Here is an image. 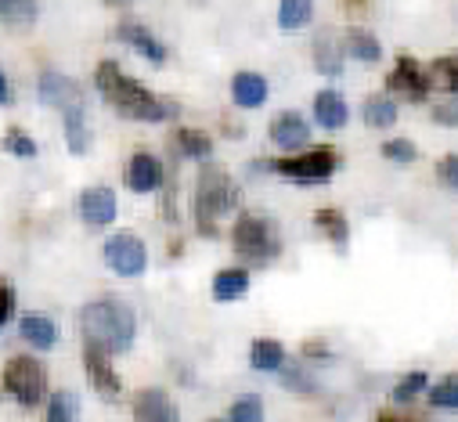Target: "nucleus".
Instances as JSON below:
<instances>
[{
    "label": "nucleus",
    "mask_w": 458,
    "mask_h": 422,
    "mask_svg": "<svg viewBox=\"0 0 458 422\" xmlns=\"http://www.w3.org/2000/svg\"><path fill=\"white\" fill-rule=\"evenodd\" d=\"M282 383L293 386V390H300V393H310L314 390V383H307V372H300V368H285L282 372Z\"/></svg>",
    "instance_id": "e433bc0d"
},
{
    "label": "nucleus",
    "mask_w": 458,
    "mask_h": 422,
    "mask_svg": "<svg viewBox=\"0 0 458 422\" xmlns=\"http://www.w3.org/2000/svg\"><path fill=\"white\" fill-rule=\"evenodd\" d=\"M232 246L246 264H271L282 253V239L275 221L260 217V214H242L232 228Z\"/></svg>",
    "instance_id": "20e7f679"
},
{
    "label": "nucleus",
    "mask_w": 458,
    "mask_h": 422,
    "mask_svg": "<svg viewBox=\"0 0 458 422\" xmlns=\"http://www.w3.org/2000/svg\"><path fill=\"white\" fill-rule=\"evenodd\" d=\"M80 333L83 347H98L105 354H123L134 347L138 336V314L123 300H94L80 310Z\"/></svg>",
    "instance_id": "f03ea898"
},
{
    "label": "nucleus",
    "mask_w": 458,
    "mask_h": 422,
    "mask_svg": "<svg viewBox=\"0 0 458 422\" xmlns=\"http://www.w3.org/2000/svg\"><path fill=\"white\" fill-rule=\"evenodd\" d=\"M83 368H87V376H90V386H94L105 401H116V397H120L123 383H120L116 368H112V354H105V350H98V347H83Z\"/></svg>",
    "instance_id": "9b49d317"
},
{
    "label": "nucleus",
    "mask_w": 458,
    "mask_h": 422,
    "mask_svg": "<svg viewBox=\"0 0 458 422\" xmlns=\"http://www.w3.org/2000/svg\"><path fill=\"white\" fill-rule=\"evenodd\" d=\"M314 224L332 239V246L335 249H347V239H351V224H347V217H343V209H335V206H325V209H318L314 214Z\"/></svg>",
    "instance_id": "4be33fe9"
},
{
    "label": "nucleus",
    "mask_w": 458,
    "mask_h": 422,
    "mask_svg": "<svg viewBox=\"0 0 458 422\" xmlns=\"http://www.w3.org/2000/svg\"><path fill=\"white\" fill-rule=\"evenodd\" d=\"M267 80L260 72H239L232 80V97L235 105H242V109H260V105L267 101Z\"/></svg>",
    "instance_id": "a211bd4d"
},
{
    "label": "nucleus",
    "mask_w": 458,
    "mask_h": 422,
    "mask_svg": "<svg viewBox=\"0 0 458 422\" xmlns=\"http://www.w3.org/2000/svg\"><path fill=\"white\" fill-rule=\"evenodd\" d=\"M213 422H224V418H213Z\"/></svg>",
    "instance_id": "79ce46f5"
},
{
    "label": "nucleus",
    "mask_w": 458,
    "mask_h": 422,
    "mask_svg": "<svg viewBox=\"0 0 458 422\" xmlns=\"http://www.w3.org/2000/svg\"><path fill=\"white\" fill-rule=\"evenodd\" d=\"M94 83H98L101 97H105L120 116H127V120H138V123H163V120H174V116L181 113L177 101L152 94L141 80H134L131 72H123V65H120L116 58H101V62H98Z\"/></svg>",
    "instance_id": "f257e3e1"
},
{
    "label": "nucleus",
    "mask_w": 458,
    "mask_h": 422,
    "mask_svg": "<svg viewBox=\"0 0 458 422\" xmlns=\"http://www.w3.org/2000/svg\"><path fill=\"white\" fill-rule=\"evenodd\" d=\"M105 264L123 278H138L148 267V249L134 232H116L105 242Z\"/></svg>",
    "instance_id": "0eeeda50"
},
{
    "label": "nucleus",
    "mask_w": 458,
    "mask_h": 422,
    "mask_svg": "<svg viewBox=\"0 0 458 422\" xmlns=\"http://www.w3.org/2000/svg\"><path fill=\"white\" fill-rule=\"evenodd\" d=\"M19 336L30 347H37V350H51L58 343V325L47 318V314L30 310V314H22V318H19Z\"/></svg>",
    "instance_id": "f3484780"
},
{
    "label": "nucleus",
    "mask_w": 458,
    "mask_h": 422,
    "mask_svg": "<svg viewBox=\"0 0 458 422\" xmlns=\"http://www.w3.org/2000/svg\"><path fill=\"white\" fill-rule=\"evenodd\" d=\"M40 15V4L33 0H0V22L8 26H33Z\"/></svg>",
    "instance_id": "c85d7f7f"
},
{
    "label": "nucleus",
    "mask_w": 458,
    "mask_h": 422,
    "mask_svg": "<svg viewBox=\"0 0 458 422\" xmlns=\"http://www.w3.org/2000/svg\"><path fill=\"white\" fill-rule=\"evenodd\" d=\"M250 365L257 372H282L285 368V347L278 340H253L250 347Z\"/></svg>",
    "instance_id": "5701e85b"
},
{
    "label": "nucleus",
    "mask_w": 458,
    "mask_h": 422,
    "mask_svg": "<svg viewBox=\"0 0 458 422\" xmlns=\"http://www.w3.org/2000/svg\"><path fill=\"white\" fill-rule=\"evenodd\" d=\"M347 51H351L358 62H379V58H383V44H379L376 33H369V30H351V33H347Z\"/></svg>",
    "instance_id": "cd10ccee"
},
{
    "label": "nucleus",
    "mask_w": 458,
    "mask_h": 422,
    "mask_svg": "<svg viewBox=\"0 0 458 422\" xmlns=\"http://www.w3.org/2000/svg\"><path fill=\"white\" fill-rule=\"evenodd\" d=\"M116 37H120L127 47H134L141 58H148L152 65H163V62H166V44H163L148 26H141V22H131V19H127V22H120V26H116Z\"/></svg>",
    "instance_id": "f8f14e48"
},
{
    "label": "nucleus",
    "mask_w": 458,
    "mask_h": 422,
    "mask_svg": "<svg viewBox=\"0 0 458 422\" xmlns=\"http://www.w3.org/2000/svg\"><path fill=\"white\" fill-rule=\"evenodd\" d=\"M76 415H80V397L72 390H55L47 397V408H44L47 422H76Z\"/></svg>",
    "instance_id": "393cba45"
},
{
    "label": "nucleus",
    "mask_w": 458,
    "mask_h": 422,
    "mask_svg": "<svg viewBox=\"0 0 458 422\" xmlns=\"http://www.w3.org/2000/svg\"><path fill=\"white\" fill-rule=\"evenodd\" d=\"M426 383H429V376H426V372H408V376L394 386V393H390V397H394V404H408V401H415V397L426 390Z\"/></svg>",
    "instance_id": "72a5a7b5"
},
{
    "label": "nucleus",
    "mask_w": 458,
    "mask_h": 422,
    "mask_svg": "<svg viewBox=\"0 0 458 422\" xmlns=\"http://www.w3.org/2000/svg\"><path fill=\"white\" fill-rule=\"evenodd\" d=\"M365 123L369 127H390V123H397V101L390 94H372L365 101Z\"/></svg>",
    "instance_id": "bb28decb"
},
{
    "label": "nucleus",
    "mask_w": 458,
    "mask_h": 422,
    "mask_svg": "<svg viewBox=\"0 0 458 422\" xmlns=\"http://www.w3.org/2000/svg\"><path fill=\"white\" fill-rule=\"evenodd\" d=\"M170 145H174L177 156H184V159H209V156H213V138H209L206 131H195V127H181Z\"/></svg>",
    "instance_id": "aec40b11"
},
{
    "label": "nucleus",
    "mask_w": 458,
    "mask_h": 422,
    "mask_svg": "<svg viewBox=\"0 0 458 422\" xmlns=\"http://www.w3.org/2000/svg\"><path fill=\"white\" fill-rule=\"evenodd\" d=\"M376 422H408V418H404L401 411H379V418H376Z\"/></svg>",
    "instance_id": "a19ab883"
},
{
    "label": "nucleus",
    "mask_w": 458,
    "mask_h": 422,
    "mask_svg": "<svg viewBox=\"0 0 458 422\" xmlns=\"http://www.w3.org/2000/svg\"><path fill=\"white\" fill-rule=\"evenodd\" d=\"M314 65H318V72H325V76H339L343 72V47L325 33V37H318V44H314Z\"/></svg>",
    "instance_id": "a878e982"
},
{
    "label": "nucleus",
    "mask_w": 458,
    "mask_h": 422,
    "mask_svg": "<svg viewBox=\"0 0 458 422\" xmlns=\"http://www.w3.org/2000/svg\"><path fill=\"white\" fill-rule=\"evenodd\" d=\"M314 120H318V127H325V131L347 127V120H351L347 97H343L339 90H332V87L318 90V94H314Z\"/></svg>",
    "instance_id": "2eb2a0df"
},
{
    "label": "nucleus",
    "mask_w": 458,
    "mask_h": 422,
    "mask_svg": "<svg viewBox=\"0 0 458 422\" xmlns=\"http://www.w3.org/2000/svg\"><path fill=\"white\" fill-rule=\"evenodd\" d=\"M429 76V87L433 90H444L458 101V55H444V58H433V65L426 69Z\"/></svg>",
    "instance_id": "412c9836"
},
{
    "label": "nucleus",
    "mask_w": 458,
    "mask_h": 422,
    "mask_svg": "<svg viewBox=\"0 0 458 422\" xmlns=\"http://www.w3.org/2000/svg\"><path fill=\"white\" fill-rule=\"evenodd\" d=\"M239 209V188L232 184L220 166L206 163L199 170V181H195V224L206 239H216L220 235V221Z\"/></svg>",
    "instance_id": "7ed1b4c3"
},
{
    "label": "nucleus",
    "mask_w": 458,
    "mask_h": 422,
    "mask_svg": "<svg viewBox=\"0 0 458 422\" xmlns=\"http://www.w3.org/2000/svg\"><path fill=\"white\" fill-rule=\"evenodd\" d=\"M383 156H386L390 163H415V159H419V148H415L408 138H394V141L383 145Z\"/></svg>",
    "instance_id": "f704fd0d"
},
{
    "label": "nucleus",
    "mask_w": 458,
    "mask_h": 422,
    "mask_svg": "<svg viewBox=\"0 0 458 422\" xmlns=\"http://www.w3.org/2000/svg\"><path fill=\"white\" fill-rule=\"evenodd\" d=\"M437 181H440L444 188L458 191V156H444V159L437 163Z\"/></svg>",
    "instance_id": "c9c22d12"
},
{
    "label": "nucleus",
    "mask_w": 458,
    "mask_h": 422,
    "mask_svg": "<svg viewBox=\"0 0 458 422\" xmlns=\"http://www.w3.org/2000/svg\"><path fill=\"white\" fill-rule=\"evenodd\" d=\"M271 170L293 184H328L332 173L339 170V152L332 145H318V148H307L300 156L271 159Z\"/></svg>",
    "instance_id": "39448f33"
},
{
    "label": "nucleus",
    "mask_w": 458,
    "mask_h": 422,
    "mask_svg": "<svg viewBox=\"0 0 458 422\" xmlns=\"http://www.w3.org/2000/svg\"><path fill=\"white\" fill-rule=\"evenodd\" d=\"M429 404H433V408H444V411H458V376L440 379V383L429 390Z\"/></svg>",
    "instance_id": "473e14b6"
},
{
    "label": "nucleus",
    "mask_w": 458,
    "mask_h": 422,
    "mask_svg": "<svg viewBox=\"0 0 458 422\" xmlns=\"http://www.w3.org/2000/svg\"><path fill=\"white\" fill-rule=\"evenodd\" d=\"M37 94L44 105H51V109H58L62 116L72 113V109H83V90L72 76L58 72V69H44L40 80H37Z\"/></svg>",
    "instance_id": "6e6552de"
},
{
    "label": "nucleus",
    "mask_w": 458,
    "mask_h": 422,
    "mask_svg": "<svg viewBox=\"0 0 458 422\" xmlns=\"http://www.w3.org/2000/svg\"><path fill=\"white\" fill-rule=\"evenodd\" d=\"M0 105H12V83H8L4 69H0Z\"/></svg>",
    "instance_id": "ea45409f"
},
{
    "label": "nucleus",
    "mask_w": 458,
    "mask_h": 422,
    "mask_svg": "<svg viewBox=\"0 0 458 422\" xmlns=\"http://www.w3.org/2000/svg\"><path fill=\"white\" fill-rule=\"evenodd\" d=\"M271 141L278 148H285V152L289 148H303L310 141V123L300 113H278L271 120Z\"/></svg>",
    "instance_id": "dca6fc26"
},
{
    "label": "nucleus",
    "mask_w": 458,
    "mask_h": 422,
    "mask_svg": "<svg viewBox=\"0 0 458 422\" xmlns=\"http://www.w3.org/2000/svg\"><path fill=\"white\" fill-rule=\"evenodd\" d=\"M246 292H250V271L246 267H224V271H216V278H213V300L216 303L242 300Z\"/></svg>",
    "instance_id": "6ab92c4d"
},
{
    "label": "nucleus",
    "mask_w": 458,
    "mask_h": 422,
    "mask_svg": "<svg viewBox=\"0 0 458 422\" xmlns=\"http://www.w3.org/2000/svg\"><path fill=\"white\" fill-rule=\"evenodd\" d=\"M314 19V4L310 0H282L278 4V26L282 30H300Z\"/></svg>",
    "instance_id": "c756f323"
},
{
    "label": "nucleus",
    "mask_w": 458,
    "mask_h": 422,
    "mask_svg": "<svg viewBox=\"0 0 458 422\" xmlns=\"http://www.w3.org/2000/svg\"><path fill=\"white\" fill-rule=\"evenodd\" d=\"M76 206H80L83 224H90V228H108L112 221H116V214H120V198H116V191H112L108 184L83 188Z\"/></svg>",
    "instance_id": "9d476101"
},
{
    "label": "nucleus",
    "mask_w": 458,
    "mask_h": 422,
    "mask_svg": "<svg viewBox=\"0 0 458 422\" xmlns=\"http://www.w3.org/2000/svg\"><path fill=\"white\" fill-rule=\"evenodd\" d=\"M224 422H264V401H260L257 393L239 397L232 408H227Z\"/></svg>",
    "instance_id": "7c9ffc66"
},
{
    "label": "nucleus",
    "mask_w": 458,
    "mask_h": 422,
    "mask_svg": "<svg viewBox=\"0 0 458 422\" xmlns=\"http://www.w3.org/2000/svg\"><path fill=\"white\" fill-rule=\"evenodd\" d=\"M433 120H437L440 127H458V101H451V105H437V109H433Z\"/></svg>",
    "instance_id": "4c0bfd02"
},
{
    "label": "nucleus",
    "mask_w": 458,
    "mask_h": 422,
    "mask_svg": "<svg viewBox=\"0 0 458 422\" xmlns=\"http://www.w3.org/2000/svg\"><path fill=\"white\" fill-rule=\"evenodd\" d=\"M163 181H166L163 163L152 152H134L131 156V163H127V188L131 191H141V195L145 191H159Z\"/></svg>",
    "instance_id": "ddd939ff"
},
{
    "label": "nucleus",
    "mask_w": 458,
    "mask_h": 422,
    "mask_svg": "<svg viewBox=\"0 0 458 422\" xmlns=\"http://www.w3.org/2000/svg\"><path fill=\"white\" fill-rule=\"evenodd\" d=\"M0 148L12 152V156H19V159H33V156H37V141H33L22 127H8L4 138H0Z\"/></svg>",
    "instance_id": "2f4dec72"
},
{
    "label": "nucleus",
    "mask_w": 458,
    "mask_h": 422,
    "mask_svg": "<svg viewBox=\"0 0 458 422\" xmlns=\"http://www.w3.org/2000/svg\"><path fill=\"white\" fill-rule=\"evenodd\" d=\"M62 127H65V145H69V152L87 156V148H90L87 109H72V113H65V116H62Z\"/></svg>",
    "instance_id": "b1692460"
},
{
    "label": "nucleus",
    "mask_w": 458,
    "mask_h": 422,
    "mask_svg": "<svg viewBox=\"0 0 458 422\" xmlns=\"http://www.w3.org/2000/svg\"><path fill=\"white\" fill-rule=\"evenodd\" d=\"M386 90H394V94H401L404 101H426L429 97V76H426V69L419 65V58H411V55H401L397 58V65H394V72L386 76Z\"/></svg>",
    "instance_id": "1a4fd4ad"
},
{
    "label": "nucleus",
    "mask_w": 458,
    "mask_h": 422,
    "mask_svg": "<svg viewBox=\"0 0 458 422\" xmlns=\"http://www.w3.org/2000/svg\"><path fill=\"white\" fill-rule=\"evenodd\" d=\"M4 390H8L19 404H26V408L40 404V401H44V390H47V372H44V365H40L37 358H30V354L8 358V365H4Z\"/></svg>",
    "instance_id": "423d86ee"
},
{
    "label": "nucleus",
    "mask_w": 458,
    "mask_h": 422,
    "mask_svg": "<svg viewBox=\"0 0 458 422\" xmlns=\"http://www.w3.org/2000/svg\"><path fill=\"white\" fill-rule=\"evenodd\" d=\"M134 418L138 422H177V408L166 390L148 386L134 393Z\"/></svg>",
    "instance_id": "4468645a"
},
{
    "label": "nucleus",
    "mask_w": 458,
    "mask_h": 422,
    "mask_svg": "<svg viewBox=\"0 0 458 422\" xmlns=\"http://www.w3.org/2000/svg\"><path fill=\"white\" fill-rule=\"evenodd\" d=\"M12 310H15V289L0 282V325L12 318Z\"/></svg>",
    "instance_id": "58836bf2"
}]
</instances>
